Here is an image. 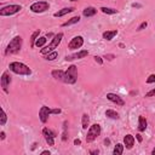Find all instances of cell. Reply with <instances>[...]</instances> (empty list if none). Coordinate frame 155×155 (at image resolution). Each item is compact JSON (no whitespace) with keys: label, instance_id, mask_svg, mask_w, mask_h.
Returning <instances> with one entry per match:
<instances>
[{"label":"cell","instance_id":"ba28073f","mask_svg":"<svg viewBox=\"0 0 155 155\" xmlns=\"http://www.w3.org/2000/svg\"><path fill=\"white\" fill-rule=\"evenodd\" d=\"M42 136H44V138H45V140L48 145H51V147L54 145V138H56L57 134L52 130H50L48 127H44L42 128Z\"/></svg>","mask_w":155,"mask_h":155},{"label":"cell","instance_id":"5b68a950","mask_svg":"<svg viewBox=\"0 0 155 155\" xmlns=\"http://www.w3.org/2000/svg\"><path fill=\"white\" fill-rule=\"evenodd\" d=\"M102 128L99 124H93L92 126H90L87 128V134H86V142L87 143H92L94 142L99 136H101Z\"/></svg>","mask_w":155,"mask_h":155},{"label":"cell","instance_id":"9c48e42d","mask_svg":"<svg viewBox=\"0 0 155 155\" xmlns=\"http://www.w3.org/2000/svg\"><path fill=\"white\" fill-rule=\"evenodd\" d=\"M82 45H84V38H82L81 35H78V36H74V38L69 41V44H68V48L71 50V51H74V50H79V48H81Z\"/></svg>","mask_w":155,"mask_h":155},{"label":"cell","instance_id":"7c38bea8","mask_svg":"<svg viewBox=\"0 0 155 155\" xmlns=\"http://www.w3.org/2000/svg\"><path fill=\"white\" fill-rule=\"evenodd\" d=\"M51 115V108L46 107V105H42L39 110V119L42 124H46L48 121V117Z\"/></svg>","mask_w":155,"mask_h":155},{"label":"cell","instance_id":"2e32d148","mask_svg":"<svg viewBox=\"0 0 155 155\" xmlns=\"http://www.w3.org/2000/svg\"><path fill=\"white\" fill-rule=\"evenodd\" d=\"M97 13V8L93 6H87L85 10H82V16L85 17H93Z\"/></svg>","mask_w":155,"mask_h":155},{"label":"cell","instance_id":"60d3db41","mask_svg":"<svg viewBox=\"0 0 155 155\" xmlns=\"http://www.w3.org/2000/svg\"><path fill=\"white\" fill-rule=\"evenodd\" d=\"M98 153H99L98 149H97V150H91V151H90V154H98Z\"/></svg>","mask_w":155,"mask_h":155},{"label":"cell","instance_id":"ee69618b","mask_svg":"<svg viewBox=\"0 0 155 155\" xmlns=\"http://www.w3.org/2000/svg\"><path fill=\"white\" fill-rule=\"evenodd\" d=\"M70 1H78V0H70Z\"/></svg>","mask_w":155,"mask_h":155},{"label":"cell","instance_id":"d6986e66","mask_svg":"<svg viewBox=\"0 0 155 155\" xmlns=\"http://www.w3.org/2000/svg\"><path fill=\"white\" fill-rule=\"evenodd\" d=\"M51 75L56 79V80H59V81H63V78H64V70H61V69H54L51 71Z\"/></svg>","mask_w":155,"mask_h":155},{"label":"cell","instance_id":"8992f818","mask_svg":"<svg viewBox=\"0 0 155 155\" xmlns=\"http://www.w3.org/2000/svg\"><path fill=\"white\" fill-rule=\"evenodd\" d=\"M21 10H22V6H21V5H17V4L6 5V6H2V7L0 8V16H1V17L13 16V15L18 13Z\"/></svg>","mask_w":155,"mask_h":155},{"label":"cell","instance_id":"277c9868","mask_svg":"<svg viewBox=\"0 0 155 155\" xmlns=\"http://www.w3.org/2000/svg\"><path fill=\"white\" fill-rule=\"evenodd\" d=\"M76 80H78V68H76V65L71 64L64 71V78H63L62 82L68 84V85H73V84L76 82Z\"/></svg>","mask_w":155,"mask_h":155},{"label":"cell","instance_id":"8fae6325","mask_svg":"<svg viewBox=\"0 0 155 155\" xmlns=\"http://www.w3.org/2000/svg\"><path fill=\"white\" fill-rule=\"evenodd\" d=\"M12 79H11V75L8 74V71H4L2 75H1V79H0V84H1V87L2 90L7 93L8 92V86L11 84Z\"/></svg>","mask_w":155,"mask_h":155},{"label":"cell","instance_id":"ab89813d","mask_svg":"<svg viewBox=\"0 0 155 155\" xmlns=\"http://www.w3.org/2000/svg\"><path fill=\"white\" fill-rule=\"evenodd\" d=\"M53 36H54V35H53L52 33H47V34H46V38H53Z\"/></svg>","mask_w":155,"mask_h":155},{"label":"cell","instance_id":"74e56055","mask_svg":"<svg viewBox=\"0 0 155 155\" xmlns=\"http://www.w3.org/2000/svg\"><path fill=\"white\" fill-rule=\"evenodd\" d=\"M136 138H137V140H138V142H139V143H140V142H142V140H143V138H142V136H140V134H139V133H138V134H136Z\"/></svg>","mask_w":155,"mask_h":155},{"label":"cell","instance_id":"484cf974","mask_svg":"<svg viewBox=\"0 0 155 155\" xmlns=\"http://www.w3.org/2000/svg\"><path fill=\"white\" fill-rule=\"evenodd\" d=\"M46 41H47V38L46 36H39L38 40H36V42H35V46L36 47H44L45 44H46Z\"/></svg>","mask_w":155,"mask_h":155},{"label":"cell","instance_id":"7bdbcfd3","mask_svg":"<svg viewBox=\"0 0 155 155\" xmlns=\"http://www.w3.org/2000/svg\"><path fill=\"white\" fill-rule=\"evenodd\" d=\"M151 155H155V148L151 150Z\"/></svg>","mask_w":155,"mask_h":155},{"label":"cell","instance_id":"b9f144b4","mask_svg":"<svg viewBox=\"0 0 155 155\" xmlns=\"http://www.w3.org/2000/svg\"><path fill=\"white\" fill-rule=\"evenodd\" d=\"M132 7H140L139 4H132Z\"/></svg>","mask_w":155,"mask_h":155},{"label":"cell","instance_id":"8d00e7d4","mask_svg":"<svg viewBox=\"0 0 155 155\" xmlns=\"http://www.w3.org/2000/svg\"><path fill=\"white\" fill-rule=\"evenodd\" d=\"M80 144H81V140H80L79 138L74 139V145H80Z\"/></svg>","mask_w":155,"mask_h":155},{"label":"cell","instance_id":"f35d334b","mask_svg":"<svg viewBox=\"0 0 155 155\" xmlns=\"http://www.w3.org/2000/svg\"><path fill=\"white\" fill-rule=\"evenodd\" d=\"M51 153L48 151V150H44V151H41V155H50Z\"/></svg>","mask_w":155,"mask_h":155},{"label":"cell","instance_id":"5bb4252c","mask_svg":"<svg viewBox=\"0 0 155 155\" xmlns=\"http://www.w3.org/2000/svg\"><path fill=\"white\" fill-rule=\"evenodd\" d=\"M124 145L126 147V149H132L133 145H134V136L126 134L124 137Z\"/></svg>","mask_w":155,"mask_h":155},{"label":"cell","instance_id":"4dcf8cb0","mask_svg":"<svg viewBox=\"0 0 155 155\" xmlns=\"http://www.w3.org/2000/svg\"><path fill=\"white\" fill-rule=\"evenodd\" d=\"M147 27H148V23H147V22L144 21V22H142V23H140V24L138 25L137 30H143V29H144V28H147Z\"/></svg>","mask_w":155,"mask_h":155},{"label":"cell","instance_id":"44dd1931","mask_svg":"<svg viewBox=\"0 0 155 155\" xmlns=\"http://www.w3.org/2000/svg\"><path fill=\"white\" fill-rule=\"evenodd\" d=\"M81 125H82L84 130H87L90 127V116L86 113L82 114V116H81Z\"/></svg>","mask_w":155,"mask_h":155},{"label":"cell","instance_id":"d6a6232c","mask_svg":"<svg viewBox=\"0 0 155 155\" xmlns=\"http://www.w3.org/2000/svg\"><path fill=\"white\" fill-rule=\"evenodd\" d=\"M94 61H96L99 65H102V64H103V59H102V57H99V56H94Z\"/></svg>","mask_w":155,"mask_h":155},{"label":"cell","instance_id":"e575fe53","mask_svg":"<svg viewBox=\"0 0 155 155\" xmlns=\"http://www.w3.org/2000/svg\"><path fill=\"white\" fill-rule=\"evenodd\" d=\"M104 58H105V59H108V61H113V59L115 58V56H114V54H105V56H104Z\"/></svg>","mask_w":155,"mask_h":155},{"label":"cell","instance_id":"d4e9b609","mask_svg":"<svg viewBox=\"0 0 155 155\" xmlns=\"http://www.w3.org/2000/svg\"><path fill=\"white\" fill-rule=\"evenodd\" d=\"M99 10H101L103 13H105V15H115V13H117V10L111 8V7H105V6H103V7H101Z\"/></svg>","mask_w":155,"mask_h":155},{"label":"cell","instance_id":"52a82bcc","mask_svg":"<svg viewBox=\"0 0 155 155\" xmlns=\"http://www.w3.org/2000/svg\"><path fill=\"white\" fill-rule=\"evenodd\" d=\"M50 8V4L47 1H35L29 6V10L33 13H42Z\"/></svg>","mask_w":155,"mask_h":155},{"label":"cell","instance_id":"f546056e","mask_svg":"<svg viewBox=\"0 0 155 155\" xmlns=\"http://www.w3.org/2000/svg\"><path fill=\"white\" fill-rule=\"evenodd\" d=\"M155 82V74H150L147 79V84H154Z\"/></svg>","mask_w":155,"mask_h":155},{"label":"cell","instance_id":"d590c367","mask_svg":"<svg viewBox=\"0 0 155 155\" xmlns=\"http://www.w3.org/2000/svg\"><path fill=\"white\" fill-rule=\"evenodd\" d=\"M0 138H1L2 140H4L5 138H6V133H5L4 131H1V132H0Z\"/></svg>","mask_w":155,"mask_h":155},{"label":"cell","instance_id":"3957f363","mask_svg":"<svg viewBox=\"0 0 155 155\" xmlns=\"http://www.w3.org/2000/svg\"><path fill=\"white\" fill-rule=\"evenodd\" d=\"M63 36H64V34H63L62 31H61V33H58V34H56V35L52 38L51 42H50L47 46H44V48H41V50H40V53L45 56V54H47L48 52L54 51V50L58 47V45L61 44V41H62Z\"/></svg>","mask_w":155,"mask_h":155},{"label":"cell","instance_id":"4fadbf2b","mask_svg":"<svg viewBox=\"0 0 155 155\" xmlns=\"http://www.w3.org/2000/svg\"><path fill=\"white\" fill-rule=\"evenodd\" d=\"M107 99L110 101V102H113V103H115L116 105H120V107L125 105V101L119 94H116V93H111V92L107 93Z\"/></svg>","mask_w":155,"mask_h":155},{"label":"cell","instance_id":"4316f807","mask_svg":"<svg viewBox=\"0 0 155 155\" xmlns=\"http://www.w3.org/2000/svg\"><path fill=\"white\" fill-rule=\"evenodd\" d=\"M57 57H58V52H57L56 50L48 52L47 54H45V59H46V61H53V59H56Z\"/></svg>","mask_w":155,"mask_h":155},{"label":"cell","instance_id":"cb8c5ba5","mask_svg":"<svg viewBox=\"0 0 155 155\" xmlns=\"http://www.w3.org/2000/svg\"><path fill=\"white\" fill-rule=\"evenodd\" d=\"M39 34H40V29H36V30L31 34V36H30V47H34V46H35V42H36L38 38H39Z\"/></svg>","mask_w":155,"mask_h":155},{"label":"cell","instance_id":"e0dca14e","mask_svg":"<svg viewBox=\"0 0 155 155\" xmlns=\"http://www.w3.org/2000/svg\"><path fill=\"white\" fill-rule=\"evenodd\" d=\"M116 34H117V30H116V29H113V30H105V31L102 34V36H103L104 40L110 41V40L114 39V36H115Z\"/></svg>","mask_w":155,"mask_h":155},{"label":"cell","instance_id":"6da1fadb","mask_svg":"<svg viewBox=\"0 0 155 155\" xmlns=\"http://www.w3.org/2000/svg\"><path fill=\"white\" fill-rule=\"evenodd\" d=\"M8 69H10V71H12L17 75H22V76H29L31 74V69L27 64H24L22 62H17V61L11 62L8 64Z\"/></svg>","mask_w":155,"mask_h":155},{"label":"cell","instance_id":"f1b7e54d","mask_svg":"<svg viewBox=\"0 0 155 155\" xmlns=\"http://www.w3.org/2000/svg\"><path fill=\"white\" fill-rule=\"evenodd\" d=\"M67 125H68V122L64 121V122H63V136H62V140H63V142H65L67 138H68V136H67V127H68V126H67Z\"/></svg>","mask_w":155,"mask_h":155},{"label":"cell","instance_id":"836d02e7","mask_svg":"<svg viewBox=\"0 0 155 155\" xmlns=\"http://www.w3.org/2000/svg\"><path fill=\"white\" fill-rule=\"evenodd\" d=\"M61 109L59 108H54V109H51V114H61Z\"/></svg>","mask_w":155,"mask_h":155},{"label":"cell","instance_id":"ffe728a7","mask_svg":"<svg viewBox=\"0 0 155 155\" xmlns=\"http://www.w3.org/2000/svg\"><path fill=\"white\" fill-rule=\"evenodd\" d=\"M105 116L109 117V119H113V120H117L120 116H119V113L113 110V109H107L105 110Z\"/></svg>","mask_w":155,"mask_h":155},{"label":"cell","instance_id":"ac0fdd59","mask_svg":"<svg viewBox=\"0 0 155 155\" xmlns=\"http://www.w3.org/2000/svg\"><path fill=\"white\" fill-rule=\"evenodd\" d=\"M147 125H148L147 119L140 115V116L138 117V131H139V132H144V131L147 130Z\"/></svg>","mask_w":155,"mask_h":155},{"label":"cell","instance_id":"30bf717a","mask_svg":"<svg viewBox=\"0 0 155 155\" xmlns=\"http://www.w3.org/2000/svg\"><path fill=\"white\" fill-rule=\"evenodd\" d=\"M88 56V51L87 50H80L75 53H71V54H68L65 56V61L67 62H71V61H75V59H81V58H85Z\"/></svg>","mask_w":155,"mask_h":155},{"label":"cell","instance_id":"1f68e13d","mask_svg":"<svg viewBox=\"0 0 155 155\" xmlns=\"http://www.w3.org/2000/svg\"><path fill=\"white\" fill-rule=\"evenodd\" d=\"M145 97H155V88H151L149 92H147Z\"/></svg>","mask_w":155,"mask_h":155},{"label":"cell","instance_id":"83f0119b","mask_svg":"<svg viewBox=\"0 0 155 155\" xmlns=\"http://www.w3.org/2000/svg\"><path fill=\"white\" fill-rule=\"evenodd\" d=\"M6 121H7V115H6L5 110H4V109H1V116H0V125H1V126H5Z\"/></svg>","mask_w":155,"mask_h":155},{"label":"cell","instance_id":"603a6c76","mask_svg":"<svg viewBox=\"0 0 155 155\" xmlns=\"http://www.w3.org/2000/svg\"><path fill=\"white\" fill-rule=\"evenodd\" d=\"M124 149H125V145L121 144V143H117V144L114 147L113 154H114V155H121V154L124 153Z\"/></svg>","mask_w":155,"mask_h":155},{"label":"cell","instance_id":"9a60e30c","mask_svg":"<svg viewBox=\"0 0 155 155\" xmlns=\"http://www.w3.org/2000/svg\"><path fill=\"white\" fill-rule=\"evenodd\" d=\"M73 11H75V7H64L62 10H58L57 12H54L53 17H63V16H65V15L73 12Z\"/></svg>","mask_w":155,"mask_h":155},{"label":"cell","instance_id":"7402d4cb","mask_svg":"<svg viewBox=\"0 0 155 155\" xmlns=\"http://www.w3.org/2000/svg\"><path fill=\"white\" fill-rule=\"evenodd\" d=\"M79 22H80V17H79V16H74V17H71L70 19H68L67 22L62 23V27H69V25H73V24H75V23H79Z\"/></svg>","mask_w":155,"mask_h":155},{"label":"cell","instance_id":"7a4b0ae2","mask_svg":"<svg viewBox=\"0 0 155 155\" xmlns=\"http://www.w3.org/2000/svg\"><path fill=\"white\" fill-rule=\"evenodd\" d=\"M22 44H23V39L22 36L17 35L15 38L11 39V41L8 42V45L6 46L5 48V54L6 56H10V54H15V53H18L22 48Z\"/></svg>","mask_w":155,"mask_h":155}]
</instances>
